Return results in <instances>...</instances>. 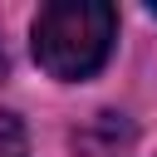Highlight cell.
I'll use <instances>...</instances> for the list:
<instances>
[{
    "instance_id": "1",
    "label": "cell",
    "mask_w": 157,
    "mask_h": 157,
    "mask_svg": "<svg viewBox=\"0 0 157 157\" xmlns=\"http://www.w3.org/2000/svg\"><path fill=\"white\" fill-rule=\"evenodd\" d=\"M118 15L103 0H54L34 15V59L54 78H88L113 49Z\"/></svg>"
},
{
    "instance_id": "2",
    "label": "cell",
    "mask_w": 157,
    "mask_h": 157,
    "mask_svg": "<svg viewBox=\"0 0 157 157\" xmlns=\"http://www.w3.org/2000/svg\"><path fill=\"white\" fill-rule=\"evenodd\" d=\"M0 157H29V142H25V128L10 118V113H0Z\"/></svg>"
},
{
    "instance_id": "3",
    "label": "cell",
    "mask_w": 157,
    "mask_h": 157,
    "mask_svg": "<svg viewBox=\"0 0 157 157\" xmlns=\"http://www.w3.org/2000/svg\"><path fill=\"white\" fill-rule=\"evenodd\" d=\"M147 15H157V5H147Z\"/></svg>"
},
{
    "instance_id": "4",
    "label": "cell",
    "mask_w": 157,
    "mask_h": 157,
    "mask_svg": "<svg viewBox=\"0 0 157 157\" xmlns=\"http://www.w3.org/2000/svg\"><path fill=\"white\" fill-rule=\"evenodd\" d=\"M0 69H5V54H0Z\"/></svg>"
}]
</instances>
